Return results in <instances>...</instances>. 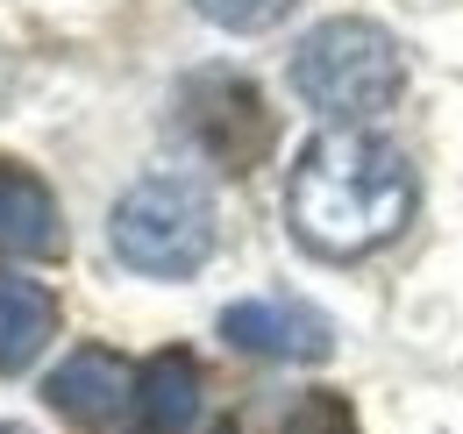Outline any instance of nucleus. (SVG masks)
<instances>
[{
  "label": "nucleus",
  "instance_id": "f257e3e1",
  "mask_svg": "<svg viewBox=\"0 0 463 434\" xmlns=\"http://www.w3.org/2000/svg\"><path fill=\"white\" fill-rule=\"evenodd\" d=\"M413 200H420V178L406 150L385 143L378 128H321L286 178L292 235L328 264H356L385 250L413 221Z\"/></svg>",
  "mask_w": 463,
  "mask_h": 434
},
{
  "label": "nucleus",
  "instance_id": "f03ea898",
  "mask_svg": "<svg viewBox=\"0 0 463 434\" xmlns=\"http://www.w3.org/2000/svg\"><path fill=\"white\" fill-rule=\"evenodd\" d=\"M400 86H406L400 43L364 14H335V22L307 29L292 51V93L314 114H328L335 128H364V114L400 100Z\"/></svg>",
  "mask_w": 463,
  "mask_h": 434
},
{
  "label": "nucleus",
  "instance_id": "7ed1b4c3",
  "mask_svg": "<svg viewBox=\"0 0 463 434\" xmlns=\"http://www.w3.org/2000/svg\"><path fill=\"white\" fill-rule=\"evenodd\" d=\"M108 242L128 271L185 278L214 257V200H207V185H193L178 171L136 178L108 214Z\"/></svg>",
  "mask_w": 463,
  "mask_h": 434
},
{
  "label": "nucleus",
  "instance_id": "20e7f679",
  "mask_svg": "<svg viewBox=\"0 0 463 434\" xmlns=\"http://www.w3.org/2000/svg\"><path fill=\"white\" fill-rule=\"evenodd\" d=\"M178 121L222 171H250L271 150V108L242 71H193L178 86Z\"/></svg>",
  "mask_w": 463,
  "mask_h": 434
},
{
  "label": "nucleus",
  "instance_id": "39448f33",
  "mask_svg": "<svg viewBox=\"0 0 463 434\" xmlns=\"http://www.w3.org/2000/svg\"><path fill=\"white\" fill-rule=\"evenodd\" d=\"M222 335H229V349L264 356V363H321L335 349L328 314H314L299 299H235L222 314Z\"/></svg>",
  "mask_w": 463,
  "mask_h": 434
},
{
  "label": "nucleus",
  "instance_id": "423d86ee",
  "mask_svg": "<svg viewBox=\"0 0 463 434\" xmlns=\"http://www.w3.org/2000/svg\"><path fill=\"white\" fill-rule=\"evenodd\" d=\"M51 406H58L64 420H86V428H100V420H115L121 406L136 399V371L121 363L115 349H71L58 371H51Z\"/></svg>",
  "mask_w": 463,
  "mask_h": 434
},
{
  "label": "nucleus",
  "instance_id": "0eeeda50",
  "mask_svg": "<svg viewBox=\"0 0 463 434\" xmlns=\"http://www.w3.org/2000/svg\"><path fill=\"white\" fill-rule=\"evenodd\" d=\"M58 250H64L58 193L36 171L0 164V257H58Z\"/></svg>",
  "mask_w": 463,
  "mask_h": 434
},
{
  "label": "nucleus",
  "instance_id": "6e6552de",
  "mask_svg": "<svg viewBox=\"0 0 463 434\" xmlns=\"http://www.w3.org/2000/svg\"><path fill=\"white\" fill-rule=\"evenodd\" d=\"M51 335H58V299H51L36 278L0 271V378L29 371Z\"/></svg>",
  "mask_w": 463,
  "mask_h": 434
},
{
  "label": "nucleus",
  "instance_id": "1a4fd4ad",
  "mask_svg": "<svg viewBox=\"0 0 463 434\" xmlns=\"http://www.w3.org/2000/svg\"><path fill=\"white\" fill-rule=\"evenodd\" d=\"M136 406H143L150 434H185L200 420V363L185 349H157L136 371Z\"/></svg>",
  "mask_w": 463,
  "mask_h": 434
},
{
  "label": "nucleus",
  "instance_id": "9d476101",
  "mask_svg": "<svg viewBox=\"0 0 463 434\" xmlns=\"http://www.w3.org/2000/svg\"><path fill=\"white\" fill-rule=\"evenodd\" d=\"M214 29H235V36H250V29H271V22H286L299 0H193Z\"/></svg>",
  "mask_w": 463,
  "mask_h": 434
},
{
  "label": "nucleus",
  "instance_id": "9b49d317",
  "mask_svg": "<svg viewBox=\"0 0 463 434\" xmlns=\"http://www.w3.org/2000/svg\"><path fill=\"white\" fill-rule=\"evenodd\" d=\"M0 434H29V428H14V420H0Z\"/></svg>",
  "mask_w": 463,
  "mask_h": 434
},
{
  "label": "nucleus",
  "instance_id": "f8f14e48",
  "mask_svg": "<svg viewBox=\"0 0 463 434\" xmlns=\"http://www.w3.org/2000/svg\"><path fill=\"white\" fill-rule=\"evenodd\" d=\"M222 434H229V428H222Z\"/></svg>",
  "mask_w": 463,
  "mask_h": 434
}]
</instances>
